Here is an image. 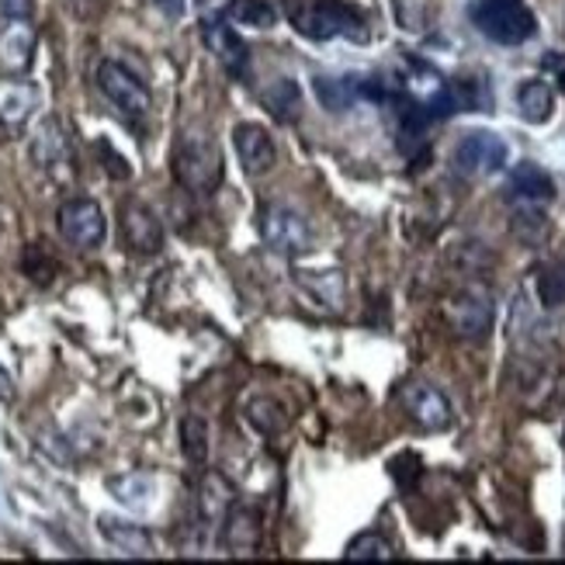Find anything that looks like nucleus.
I'll return each instance as SVG.
<instances>
[{
    "instance_id": "a878e982",
    "label": "nucleus",
    "mask_w": 565,
    "mask_h": 565,
    "mask_svg": "<svg viewBox=\"0 0 565 565\" xmlns=\"http://www.w3.org/2000/svg\"><path fill=\"white\" fill-rule=\"evenodd\" d=\"M392 555V545H388V537H382L379 531H364L358 534L354 542L348 545V552H343V558H351V562H388Z\"/></svg>"
},
{
    "instance_id": "9d476101",
    "label": "nucleus",
    "mask_w": 565,
    "mask_h": 565,
    "mask_svg": "<svg viewBox=\"0 0 565 565\" xmlns=\"http://www.w3.org/2000/svg\"><path fill=\"white\" fill-rule=\"evenodd\" d=\"M233 150L239 157L243 174H250V178L267 174V170L278 163V146L271 139V132L257 126V121H239L233 129Z\"/></svg>"
},
{
    "instance_id": "ddd939ff",
    "label": "nucleus",
    "mask_w": 565,
    "mask_h": 565,
    "mask_svg": "<svg viewBox=\"0 0 565 565\" xmlns=\"http://www.w3.org/2000/svg\"><path fill=\"white\" fill-rule=\"evenodd\" d=\"M205 45L212 49V56L223 63L230 73H247V45L236 35L233 24L226 21H209L205 24Z\"/></svg>"
},
{
    "instance_id": "2eb2a0df",
    "label": "nucleus",
    "mask_w": 565,
    "mask_h": 565,
    "mask_svg": "<svg viewBox=\"0 0 565 565\" xmlns=\"http://www.w3.org/2000/svg\"><path fill=\"white\" fill-rule=\"evenodd\" d=\"M518 111L527 126H545L555 115V90L548 81H524L518 87Z\"/></svg>"
},
{
    "instance_id": "c756f323",
    "label": "nucleus",
    "mask_w": 565,
    "mask_h": 565,
    "mask_svg": "<svg viewBox=\"0 0 565 565\" xmlns=\"http://www.w3.org/2000/svg\"><path fill=\"white\" fill-rule=\"evenodd\" d=\"M181 448L191 461H205L209 455V427L202 416H188L181 424Z\"/></svg>"
},
{
    "instance_id": "f03ea898",
    "label": "nucleus",
    "mask_w": 565,
    "mask_h": 565,
    "mask_svg": "<svg viewBox=\"0 0 565 565\" xmlns=\"http://www.w3.org/2000/svg\"><path fill=\"white\" fill-rule=\"evenodd\" d=\"M174 178L188 194H212L223 181V153L209 132L191 129L174 150Z\"/></svg>"
},
{
    "instance_id": "2f4dec72",
    "label": "nucleus",
    "mask_w": 565,
    "mask_h": 565,
    "mask_svg": "<svg viewBox=\"0 0 565 565\" xmlns=\"http://www.w3.org/2000/svg\"><path fill=\"white\" fill-rule=\"evenodd\" d=\"M32 8H35V0H0V14L8 21H29Z\"/></svg>"
},
{
    "instance_id": "c85d7f7f",
    "label": "nucleus",
    "mask_w": 565,
    "mask_h": 565,
    "mask_svg": "<svg viewBox=\"0 0 565 565\" xmlns=\"http://www.w3.org/2000/svg\"><path fill=\"white\" fill-rule=\"evenodd\" d=\"M537 295H542V306L558 309L565 302V267L562 264H548L537 271Z\"/></svg>"
},
{
    "instance_id": "bb28decb",
    "label": "nucleus",
    "mask_w": 565,
    "mask_h": 565,
    "mask_svg": "<svg viewBox=\"0 0 565 565\" xmlns=\"http://www.w3.org/2000/svg\"><path fill=\"white\" fill-rule=\"evenodd\" d=\"M247 416H250V424H254L260 434H278V430L288 424L285 409H281L278 399H271V396H254V399L247 403Z\"/></svg>"
},
{
    "instance_id": "6ab92c4d",
    "label": "nucleus",
    "mask_w": 565,
    "mask_h": 565,
    "mask_svg": "<svg viewBox=\"0 0 565 565\" xmlns=\"http://www.w3.org/2000/svg\"><path fill=\"white\" fill-rule=\"evenodd\" d=\"M230 507H233V486L218 472H209L202 479V489H199V518L212 527L226 518Z\"/></svg>"
},
{
    "instance_id": "f3484780",
    "label": "nucleus",
    "mask_w": 565,
    "mask_h": 565,
    "mask_svg": "<svg viewBox=\"0 0 565 565\" xmlns=\"http://www.w3.org/2000/svg\"><path fill=\"white\" fill-rule=\"evenodd\" d=\"M510 194L518 202H537V205H545V202H552L555 184H552V178L537 163H521L510 174Z\"/></svg>"
},
{
    "instance_id": "aec40b11",
    "label": "nucleus",
    "mask_w": 565,
    "mask_h": 565,
    "mask_svg": "<svg viewBox=\"0 0 565 565\" xmlns=\"http://www.w3.org/2000/svg\"><path fill=\"white\" fill-rule=\"evenodd\" d=\"M97 527H102V534L108 537V542L118 552H126V555H153V537H150V531L139 527V524L102 518V521H97Z\"/></svg>"
},
{
    "instance_id": "7c9ffc66",
    "label": "nucleus",
    "mask_w": 565,
    "mask_h": 565,
    "mask_svg": "<svg viewBox=\"0 0 565 565\" xmlns=\"http://www.w3.org/2000/svg\"><path fill=\"white\" fill-rule=\"evenodd\" d=\"M233 14L239 18V24H254V29H271L278 21V11L267 0H236Z\"/></svg>"
},
{
    "instance_id": "72a5a7b5",
    "label": "nucleus",
    "mask_w": 565,
    "mask_h": 565,
    "mask_svg": "<svg viewBox=\"0 0 565 565\" xmlns=\"http://www.w3.org/2000/svg\"><path fill=\"white\" fill-rule=\"evenodd\" d=\"M73 4H77V8H81V11H84V0H73Z\"/></svg>"
},
{
    "instance_id": "5701e85b",
    "label": "nucleus",
    "mask_w": 565,
    "mask_h": 565,
    "mask_svg": "<svg viewBox=\"0 0 565 565\" xmlns=\"http://www.w3.org/2000/svg\"><path fill=\"white\" fill-rule=\"evenodd\" d=\"M32 157L39 167H53L66 157V132L60 129V121H42L39 136L32 139Z\"/></svg>"
},
{
    "instance_id": "0eeeda50",
    "label": "nucleus",
    "mask_w": 565,
    "mask_h": 565,
    "mask_svg": "<svg viewBox=\"0 0 565 565\" xmlns=\"http://www.w3.org/2000/svg\"><path fill=\"white\" fill-rule=\"evenodd\" d=\"M60 236L77 250H97L108 236V218L105 209L94 199H70L56 212Z\"/></svg>"
},
{
    "instance_id": "1a4fd4ad",
    "label": "nucleus",
    "mask_w": 565,
    "mask_h": 565,
    "mask_svg": "<svg viewBox=\"0 0 565 565\" xmlns=\"http://www.w3.org/2000/svg\"><path fill=\"white\" fill-rule=\"evenodd\" d=\"M399 406L409 420L420 430H448L451 427V403L440 388L427 385V382H406L399 388Z\"/></svg>"
},
{
    "instance_id": "a211bd4d",
    "label": "nucleus",
    "mask_w": 565,
    "mask_h": 565,
    "mask_svg": "<svg viewBox=\"0 0 565 565\" xmlns=\"http://www.w3.org/2000/svg\"><path fill=\"white\" fill-rule=\"evenodd\" d=\"M32 49H35V32L29 21H11L8 32L0 35V63L8 70H24L32 63Z\"/></svg>"
},
{
    "instance_id": "f8f14e48",
    "label": "nucleus",
    "mask_w": 565,
    "mask_h": 565,
    "mask_svg": "<svg viewBox=\"0 0 565 565\" xmlns=\"http://www.w3.org/2000/svg\"><path fill=\"white\" fill-rule=\"evenodd\" d=\"M223 542L233 555H250L260 548V518L250 507H230L223 518Z\"/></svg>"
},
{
    "instance_id": "473e14b6",
    "label": "nucleus",
    "mask_w": 565,
    "mask_h": 565,
    "mask_svg": "<svg viewBox=\"0 0 565 565\" xmlns=\"http://www.w3.org/2000/svg\"><path fill=\"white\" fill-rule=\"evenodd\" d=\"M11 396H14V382H11V375L4 372V367H0V399L8 403Z\"/></svg>"
},
{
    "instance_id": "7ed1b4c3",
    "label": "nucleus",
    "mask_w": 565,
    "mask_h": 565,
    "mask_svg": "<svg viewBox=\"0 0 565 565\" xmlns=\"http://www.w3.org/2000/svg\"><path fill=\"white\" fill-rule=\"evenodd\" d=\"M469 18L486 39L500 45H521L537 32L534 14L524 0H472Z\"/></svg>"
},
{
    "instance_id": "20e7f679",
    "label": "nucleus",
    "mask_w": 565,
    "mask_h": 565,
    "mask_svg": "<svg viewBox=\"0 0 565 565\" xmlns=\"http://www.w3.org/2000/svg\"><path fill=\"white\" fill-rule=\"evenodd\" d=\"M260 236H264V243L275 254H288V257L306 254L312 247L309 218L299 209L285 205V202L264 205V212H260Z\"/></svg>"
},
{
    "instance_id": "412c9836",
    "label": "nucleus",
    "mask_w": 565,
    "mask_h": 565,
    "mask_svg": "<svg viewBox=\"0 0 565 565\" xmlns=\"http://www.w3.org/2000/svg\"><path fill=\"white\" fill-rule=\"evenodd\" d=\"M316 97L330 111H348L361 97V81L354 77H316Z\"/></svg>"
},
{
    "instance_id": "cd10ccee",
    "label": "nucleus",
    "mask_w": 565,
    "mask_h": 565,
    "mask_svg": "<svg viewBox=\"0 0 565 565\" xmlns=\"http://www.w3.org/2000/svg\"><path fill=\"white\" fill-rule=\"evenodd\" d=\"M451 90V105H458V108H465V111H486L489 105H493V94L486 90V84L482 81H461V84H455V87H448Z\"/></svg>"
},
{
    "instance_id": "4468645a",
    "label": "nucleus",
    "mask_w": 565,
    "mask_h": 565,
    "mask_svg": "<svg viewBox=\"0 0 565 565\" xmlns=\"http://www.w3.org/2000/svg\"><path fill=\"white\" fill-rule=\"evenodd\" d=\"M295 281H299V288L316 306H323L330 312H340L343 302H348V278L340 271H299Z\"/></svg>"
},
{
    "instance_id": "6e6552de",
    "label": "nucleus",
    "mask_w": 565,
    "mask_h": 565,
    "mask_svg": "<svg viewBox=\"0 0 565 565\" xmlns=\"http://www.w3.org/2000/svg\"><path fill=\"white\" fill-rule=\"evenodd\" d=\"M97 87L108 97V102L129 118H146L153 108V94L146 87L129 66H121L115 60H105L97 66Z\"/></svg>"
},
{
    "instance_id": "dca6fc26",
    "label": "nucleus",
    "mask_w": 565,
    "mask_h": 565,
    "mask_svg": "<svg viewBox=\"0 0 565 565\" xmlns=\"http://www.w3.org/2000/svg\"><path fill=\"white\" fill-rule=\"evenodd\" d=\"M39 105V94L29 84H0V129H18Z\"/></svg>"
},
{
    "instance_id": "9b49d317",
    "label": "nucleus",
    "mask_w": 565,
    "mask_h": 565,
    "mask_svg": "<svg viewBox=\"0 0 565 565\" xmlns=\"http://www.w3.org/2000/svg\"><path fill=\"white\" fill-rule=\"evenodd\" d=\"M121 239L136 254H157L163 247L160 215L146 202H126L121 205Z\"/></svg>"
},
{
    "instance_id": "b1692460",
    "label": "nucleus",
    "mask_w": 565,
    "mask_h": 565,
    "mask_svg": "<svg viewBox=\"0 0 565 565\" xmlns=\"http://www.w3.org/2000/svg\"><path fill=\"white\" fill-rule=\"evenodd\" d=\"M510 226L521 239L542 243L548 236V215L542 212V205H537V202H521L518 209H513V223Z\"/></svg>"
},
{
    "instance_id": "423d86ee",
    "label": "nucleus",
    "mask_w": 565,
    "mask_h": 565,
    "mask_svg": "<svg viewBox=\"0 0 565 565\" xmlns=\"http://www.w3.org/2000/svg\"><path fill=\"white\" fill-rule=\"evenodd\" d=\"M455 170L461 178H489L497 170L507 167L510 160V146L503 136L489 132V129H476V132H465L455 146Z\"/></svg>"
},
{
    "instance_id": "393cba45",
    "label": "nucleus",
    "mask_w": 565,
    "mask_h": 565,
    "mask_svg": "<svg viewBox=\"0 0 565 565\" xmlns=\"http://www.w3.org/2000/svg\"><path fill=\"white\" fill-rule=\"evenodd\" d=\"M264 105L271 108L275 118L295 121V118H299V108H302V94H299V87H295V81L281 77L271 90L264 94Z\"/></svg>"
},
{
    "instance_id": "f257e3e1",
    "label": "nucleus",
    "mask_w": 565,
    "mask_h": 565,
    "mask_svg": "<svg viewBox=\"0 0 565 565\" xmlns=\"http://www.w3.org/2000/svg\"><path fill=\"white\" fill-rule=\"evenodd\" d=\"M291 29L312 39V42H330V39H367V18L361 8L348 4V0H309L291 11Z\"/></svg>"
},
{
    "instance_id": "39448f33",
    "label": "nucleus",
    "mask_w": 565,
    "mask_h": 565,
    "mask_svg": "<svg viewBox=\"0 0 565 565\" xmlns=\"http://www.w3.org/2000/svg\"><path fill=\"white\" fill-rule=\"evenodd\" d=\"M445 319L455 337L461 340H482L493 330V295L482 285H465L461 291L448 295Z\"/></svg>"
},
{
    "instance_id": "4be33fe9",
    "label": "nucleus",
    "mask_w": 565,
    "mask_h": 565,
    "mask_svg": "<svg viewBox=\"0 0 565 565\" xmlns=\"http://www.w3.org/2000/svg\"><path fill=\"white\" fill-rule=\"evenodd\" d=\"M108 489L118 503H126L132 510H146L157 497L153 479H146V476H115V479H108Z\"/></svg>"
}]
</instances>
